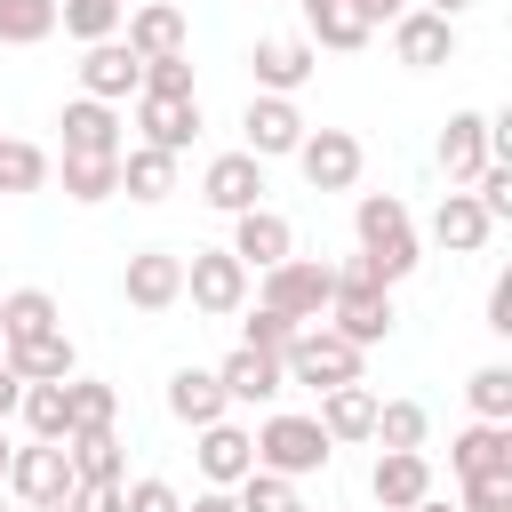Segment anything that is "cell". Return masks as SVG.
<instances>
[{
    "instance_id": "obj_1",
    "label": "cell",
    "mask_w": 512,
    "mask_h": 512,
    "mask_svg": "<svg viewBox=\"0 0 512 512\" xmlns=\"http://www.w3.org/2000/svg\"><path fill=\"white\" fill-rule=\"evenodd\" d=\"M328 296H336V264H328V256H280V264L256 272V304L288 312L296 328L328 320Z\"/></svg>"
},
{
    "instance_id": "obj_2",
    "label": "cell",
    "mask_w": 512,
    "mask_h": 512,
    "mask_svg": "<svg viewBox=\"0 0 512 512\" xmlns=\"http://www.w3.org/2000/svg\"><path fill=\"white\" fill-rule=\"evenodd\" d=\"M280 376H288V384H304V392L360 384V344H352V336H336L328 320H312V328H296V336L280 344Z\"/></svg>"
},
{
    "instance_id": "obj_3",
    "label": "cell",
    "mask_w": 512,
    "mask_h": 512,
    "mask_svg": "<svg viewBox=\"0 0 512 512\" xmlns=\"http://www.w3.org/2000/svg\"><path fill=\"white\" fill-rule=\"evenodd\" d=\"M248 440H256V464H264V472H288V480L328 472V456H336V440L320 432V416H296V408H272Z\"/></svg>"
},
{
    "instance_id": "obj_4",
    "label": "cell",
    "mask_w": 512,
    "mask_h": 512,
    "mask_svg": "<svg viewBox=\"0 0 512 512\" xmlns=\"http://www.w3.org/2000/svg\"><path fill=\"white\" fill-rule=\"evenodd\" d=\"M72 480H80V472H72L64 440H24V448L8 456V480H0V488H8L24 512H48V504L72 496Z\"/></svg>"
},
{
    "instance_id": "obj_5",
    "label": "cell",
    "mask_w": 512,
    "mask_h": 512,
    "mask_svg": "<svg viewBox=\"0 0 512 512\" xmlns=\"http://www.w3.org/2000/svg\"><path fill=\"white\" fill-rule=\"evenodd\" d=\"M392 320H400V312H392V288H376V280H360V272H344V264H336L328 328H336V336H352V344L368 352V344H384V336H392Z\"/></svg>"
},
{
    "instance_id": "obj_6",
    "label": "cell",
    "mask_w": 512,
    "mask_h": 512,
    "mask_svg": "<svg viewBox=\"0 0 512 512\" xmlns=\"http://www.w3.org/2000/svg\"><path fill=\"white\" fill-rule=\"evenodd\" d=\"M288 160L304 168V184H312V192H352V184H360V168H368V152H360V136H352V128H304V144H296Z\"/></svg>"
},
{
    "instance_id": "obj_7",
    "label": "cell",
    "mask_w": 512,
    "mask_h": 512,
    "mask_svg": "<svg viewBox=\"0 0 512 512\" xmlns=\"http://www.w3.org/2000/svg\"><path fill=\"white\" fill-rule=\"evenodd\" d=\"M184 296H192L208 320H232V312L248 304V264H240L232 248H192V256H184Z\"/></svg>"
},
{
    "instance_id": "obj_8",
    "label": "cell",
    "mask_w": 512,
    "mask_h": 512,
    "mask_svg": "<svg viewBox=\"0 0 512 512\" xmlns=\"http://www.w3.org/2000/svg\"><path fill=\"white\" fill-rule=\"evenodd\" d=\"M384 32H392V56H400L408 72H440V64H456V16H432V8L408 0Z\"/></svg>"
},
{
    "instance_id": "obj_9",
    "label": "cell",
    "mask_w": 512,
    "mask_h": 512,
    "mask_svg": "<svg viewBox=\"0 0 512 512\" xmlns=\"http://www.w3.org/2000/svg\"><path fill=\"white\" fill-rule=\"evenodd\" d=\"M304 112H296V96H248V112H240V152H256V160H288L296 144H304Z\"/></svg>"
},
{
    "instance_id": "obj_10",
    "label": "cell",
    "mask_w": 512,
    "mask_h": 512,
    "mask_svg": "<svg viewBox=\"0 0 512 512\" xmlns=\"http://www.w3.org/2000/svg\"><path fill=\"white\" fill-rule=\"evenodd\" d=\"M136 88H144V56H136L120 32L80 48V96H96V104H128Z\"/></svg>"
},
{
    "instance_id": "obj_11",
    "label": "cell",
    "mask_w": 512,
    "mask_h": 512,
    "mask_svg": "<svg viewBox=\"0 0 512 512\" xmlns=\"http://www.w3.org/2000/svg\"><path fill=\"white\" fill-rule=\"evenodd\" d=\"M248 72H256V88H264V96H296V88L320 72V48H312L304 32H272V40H256V48H248Z\"/></svg>"
},
{
    "instance_id": "obj_12",
    "label": "cell",
    "mask_w": 512,
    "mask_h": 512,
    "mask_svg": "<svg viewBox=\"0 0 512 512\" xmlns=\"http://www.w3.org/2000/svg\"><path fill=\"white\" fill-rule=\"evenodd\" d=\"M136 104V144H160V152H192V136H200V96H128Z\"/></svg>"
},
{
    "instance_id": "obj_13",
    "label": "cell",
    "mask_w": 512,
    "mask_h": 512,
    "mask_svg": "<svg viewBox=\"0 0 512 512\" xmlns=\"http://www.w3.org/2000/svg\"><path fill=\"white\" fill-rule=\"evenodd\" d=\"M120 296H128V312H168L184 296V256L176 248H136L128 272H120Z\"/></svg>"
},
{
    "instance_id": "obj_14",
    "label": "cell",
    "mask_w": 512,
    "mask_h": 512,
    "mask_svg": "<svg viewBox=\"0 0 512 512\" xmlns=\"http://www.w3.org/2000/svg\"><path fill=\"white\" fill-rule=\"evenodd\" d=\"M192 464H200V488H232V480L256 464V440H248V424H232V416L200 424V432H192Z\"/></svg>"
},
{
    "instance_id": "obj_15",
    "label": "cell",
    "mask_w": 512,
    "mask_h": 512,
    "mask_svg": "<svg viewBox=\"0 0 512 512\" xmlns=\"http://www.w3.org/2000/svg\"><path fill=\"white\" fill-rule=\"evenodd\" d=\"M368 496H376V512H408V504H424V496H432V464H424V448H376V464H368Z\"/></svg>"
},
{
    "instance_id": "obj_16",
    "label": "cell",
    "mask_w": 512,
    "mask_h": 512,
    "mask_svg": "<svg viewBox=\"0 0 512 512\" xmlns=\"http://www.w3.org/2000/svg\"><path fill=\"white\" fill-rule=\"evenodd\" d=\"M200 200H208L216 216L256 208V200H264V160H256V152H216V160L200 168Z\"/></svg>"
},
{
    "instance_id": "obj_17",
    "label": "cell",
    "mask_w": 512,
    "mask_h": 512,
    "mask_svg": "<svg viewBox=\"0 0 512 512\" xmlns=\"http://www.w3.org/2000/svg\"><path fill=\"white\" fill-rule=\"evenodd\" d=\"M216 384H224V400H232V408H272V400L288 392V376H280V352H248V344H232V352H224Z\"/></svg>"
},
{
    "instance_id": "obj_18",
    "label": "cell",
    "mask_w": 512,
    "mask_h": 512,
    "mask_svg": "<svg viewBox=\"0 0 512 512\" xmlns=\"http://www.w3.org/2000/svg\"><path fill=\"white\" fill-rule=\"evenodd\" d=\"M232 256L248 264V272H264V264H280V256H296V224L280 216V208H240L232 216Z\"/></svg>"
},
{
    "instance_id": "obj_19",
    "label": "cell",
    "mask_w": 512,
    "mask_h": 512,
    "mask_svg": "<svg viewBox=\"0 0 512 512\" xmlns=\"http://www.w3.org/2000/svg\"><path fill=\"white\" fill-rule=\"evenodd\" d=\"M56 128H64V152H120L128 144V120H120V104H96V96H72L64 112H56Z\"/></svg>"
},
{
    "instance_id": "obj_20",
    "label": "cell",
    "mask_w": 512,
    "mask_h": 512,
    "mask_svg": "<svg viewBox=\"0 0 512 512\" xmlns=\"http://www.w3.org/2000/svg\"><path fill=\"white\" fill-rule=\"evenodd\" d=\"M120 40H128L136 56H176V48L192 40L184 0H144V8H128V16H120Z\"/></svg>"
},
{
    "instance_id": "obj_21",
    "label": "cell",
    "mask_w": 512,
    "mask_h": 512,
    "mask_svg": "<svg viewBox=\"0 0 512 512\" xmlns=\"http://www.w3.org/2000/svg\"><path fill=\"white\" fill-rule=\"evenodd\" d=\"M488 232H496V224H488V208H480L464 184H448V192H440V208H432V240H440L448 256H480V248H488Z\"/></svg>"
},
{
    "instance_id": "obj_22",
    "label": "cell",
    "mask_w": 512,
    "mask_h": 512,
    "mask_svg": "<svg viewBox=\"0 0 512 512\" xmlns=\"http://www.w3.org/2000/svg\"><path fill=\"white\" fill-rule=\"evenodd\" d=\"M0 360H8L24 384H64V376H80V352H72L64 328H40V336H24V344H0Z\"/></svg>"
},
{
    "instance_id": "obj_23",
    "label": "cell",
    "mask_w": 512,
    "mask_h": 512,
    "mask_svg": "<svg viewBox=\"0 0 512 512\" xmlns=\"http://www.w3.org/2000/svg\"><path fill=\"white\" fill-rule=\"evenodd\" d=\"M168 416L184 424V432H200V424H216V416H232V400H224V384H216V368H176L168 376Z\"/></svg>"
},
{
    "instance_id": "obj_24",
    "label": "cell",
    "mask_w": 512,
    "mask_h": 512,
    "mask_svg": "<svg viewBox=\"0 0 512 512\" xmlns=\"http://www.w3.org/2000/svg\"><path fill=\"white\" fill-rule=\"evenodd\" d=\"M480 168H488V112H448V128H440V176L472 184Z\"/></svg>"
},
{
    "instance_id": "obj_25",
    "label": "cell",
    "mask_w": 512,
    "mask_h": 512,
    "mask_svg": "<svg viewBox=\"0 0 512 512\" xmlns=\"http://www.w3.org/2000/svg\"><path fill=\"white\" fill-rule=\"evenodd\" d=\"M448 472L456 480H472V472H512V424H464L456 440H448Z\"/></svg>"
},
{
    "instance_id": "obj_26",
    "label": "cell",
    "mask_w": 512,
    "mask_h": 512,
    "mask_svg": "<svg viewBox=\"0 0 512 512\" xmlns=\"http://www.w3.org/2000/svg\"><path fill=\"white\" fill-rule=\"evenodd\" d=\"M320 432H328L336 448L368 440V432H376V392H368V384H328V392H320Z\"/></svg>"
},
{
    "instance_id": "obj_27",
    "label": "cell",
    "mask_w": 512,
    "mask_h": 512,
    "mask_svg": "<svg viewBox=\"0 0 512 512\" xmlns=\"http://www.w3.org/2000/svg\"><path fill=\"white\" fill-rule=\"evenodd\" d=\"M120 192L128 200H168L176 192V152H160V144H120Z\"/></svg>"
},
{
    "instance_id": "obj_28",
    "label": "cell",
    "mask_w": 512,
    "mask_h": 512,
    "mask_svg": "<svg viewBox=\"0 0 512 512\" xmlns=\"http://www.w3.org/2000/svg\"><path fill=\"white\" fill-rule=\"evenodd\" d=\"M16 416H24L32 440H72V376H64V384H24Z\"/></svg>"
},
{
    "instance_id": "obj_29",
    "label": "cell",
    "mask_w": 512,
    "mask_h": 512,
    "mask_svg": "<svg viewBox=\"0 0 512 512\" xmlns=\"http://www.w3.org/2000/svg\"><path fill=\"white\" fill-rule=\"evenodd\" d=\"M64 456H72L80 480H128V456H120V432H112V424H80V432L64 440Z\"/></svg>"
},
{
    "instance_id": "obj_30",
    "label": "cell",
    "mask_w": 512,
    "mask_h": 512,
    "mask_svg": "<svg viewBox=\"0 0 512 512\" xmlns=\"http://www.w3.org/2000/svg\"><path fill=\"white\" fill-rule=\"evenodd\" d=\"M120 192V152L104 160V152H64V200H80V208H104Z\"/></svg>"
},
{
    "instance_id": "obj_31",
    "label": "cell",
    "mask_w": 512,
    "mask_h": 512,
    "mask_svg": "<svg viewBox=\"0 0 512 512\" xmlns=\"http://www.w3.org/2000/svg\"><path fill=\"white\" fill-rule=\"evenodd\" d=\"M40 328H64L56 296H48V288H8V296H0V344H24V336H40Z\"/></svg>"
},
{
    "instance_id": "obj_32",
    "label": "cell",
    "mask_w": 512,
    "mask_h": 512,
    "mask_svg": "<svg viewBox=\"0 0 512 512\" xmlns=\"http://www.w3.org/2000/svg\"><path fill=\"white\" fill-rule=\"evenodd\" d=\"M296 8H304L312 40H320V48H336V56H352V48H368V40H376V32H368V24H360L344 0H296Z\"/></svg>"
},
{
    "instance_id": "obj_33",
    "label": "cell",
    "mask_w": 512,
    "mask_h": 512,
    "mask_svg": "<svg viewBox=\"0 0 512 512\" xmlns=\"http://www.w3.org/2000/svg\"><path fill=\"white\" fill-rule=\"evenodd\" d=\"M352 232H360V248H384V240H400V232H416V224H408V200H400V192H360Z\"/></svg>"
},
{
    "instance_id": "obj_34",
    "label": "cell",
    "mask_w": 512,
    "mask_h": 512,
    "mask_svg": "<svg viewBox=\"0 0 512 512\" xmlns=\"http://www.w3.org/2000/svg\"><path fill=\"white\" fill-rule=\"evenodd\" d=\"M464 400H472L480 424H512V368H504V360L472 368V376H464Z\"/></svg>"
},
{
    "instance_id": "obj_35",
    "label": "cell",
    "mask_w": 512,
    "mask_h": 512,
    "mask_svg": "<svg viewBox=\"0 0 512 512\" xmlns=\"http://www.w3.org/2000/svg\"><path fill=\"white\" fill-rule=\"evenodd\" d=\"M424 432H432V416H424V400H376V448H424Z\"/></svg>"
},
{
    "instance_id": "obj_36",
    "label": "cell",
    "mask_w": 512,
    "mask_h": 512,
    "mask_svg": "<svg viewBox=\"0 0 512 512\" xmlns=\"http://www.w3.org/2000/svg\"><path fill=\"white\" fill-rule=\"evenodd\" d=\"M120 16H128V0H56V24H64L80 48H88V40H112Z\"/></svg>"
},
{
    "instance_id": "obj_37",
    "label": "cell",
    "mask_w": 512,
    "mask_h": 512,
    "mask_svg": "<svg viewBox=\"0 0 512 512\" xmlns=\"http://www.w3.org/2000/svg\"><path fill=\"white\" fill-rule=\"evenodd\" d=\"M56 32V0H0V48H40Z\"/></svg>"
},
{
    "instance_id": "obj_38",
    "label": "cell",
    "mask_w": 512,
    "mask_h": 512,
    "mask_svg": "<svg viewBox=\"0 0 512 512\" xmlns=\"http://www.w3.org/2000/svg\"><path fill=\"white\" fill-rule=\"evenodd\" d=\"M232 504H240V512H288V504H296V480H288V472L248 464V472L232 480Z\"/></svg>"
},
{
    "instance_id": "obj_39",
    "label": "cell",
    "mask_w": 512,
    "mask_h": 512,
    "mask_svg": "<svg viewBox=\"0 0 512 512\" xmlns=\"http://www.w3.org/2000/svg\"><path fill=\"white\" fill-rule=\"evenodd\" d=\"M48 184V152L24 136H0V192H40Z\"/></svg>"
},
{
    "instance_id": "obj_40",
    "label": "cell",
    "mask_w": 512,
    "mask_h": 512,
    "mask_svg": "<svg viewBox=\"0 0 512 512\" xmlns=\"http://www.w3.org/2000/svg\"><path fill=\"white\" fill-rule=\"evenodd\" d=\"M464 192L488 208V224H512V160H488V168H480Z\"/></svg>"
},
{
    "instance_id": "obj_41",
    "label": "cell",
    "mask_w": 512,
    "mask_h": 512,
    "mask_svg": "<svg viewBox=\"0 0 512 512\" xmlns=\"http://www.w3.org/2000/svg\"><path fill=\"white\" fill-rule=\"evenodd\" d=\"M112 416H120V392L104 376H72V432L80 424H112Z\"/></svg>"
},
{
    "instance_id": "obj_42",
    "label": "cell",
    "mask_w": 512,
    "mask_h": 512,
    "mask_svg": "<svg viewBox=\"0 0 512 512\" xmlns=\"http://www.w3.org/2000/svg\"><path fill=\"white\" fill-rule=\"evenodd\" d=\"M240 312H248V304H240ZM288 336H296V320H288V312H272V304H256V312L240 320V344H248V352H280Z\"/></svg>"
},
{
    "instance_id": "obj_43",
    "label": "cell",
    "mask_w": 512,
    "mask_h": 512,
    "mask_svg": "<svg viewBox=\"0 0 512 512\" xmlns=\"http://www.w3.org/2000/svg\"><path fill=\"white\" fill-rule=\"evenodd\" d=\"M120 512H184V496H176V480L144 472V480H120Z\"/></svg>"
},
{
    "instance_id": "obj_44",
    "label": "cell",
    "mask_w": 512,
    "mask_h": 512,
    "mask_svg": "<svg viewBox=\"0 0 512 512\" xmlns=\"http://www.w3.org/2000/svg\"><path fill=\"white\" fill-rule=\"evenodd\" d=\"M144 96H192V56H144Z\"/></svg>"
},
{
    "instance_id": "obj_45",
    "label": "cell",
    "mask_w": 512,
    "mask_h": 512,
    "mask_svg": "<svg viewBox=\"0 0 512 512\" xmlns=\"http://www.w3.org/2000/svg\"><path fill=\"white\" fill-rule=\"evenodd\" d=\"M456 512H512V472H472Z\"/></svg>"
},
{
    "instance_id": "obj_46",
    "label": "cell",
    "mask_w": 512,
    "mask_h": 512,
    "mask_svg": "<svg viewBox=\"0 0 512 512\" xmlns=\"http://www.w3.org/2000/svg\"><path fill=\"white\" fill-rule=\"evenodd\" d=\"M64 512H120V480H72Z\"/></svg>"
},
{
    "instance_id": "obj_47",
    "label": "cell",
    "mask_w": 512,
    "mask_h": 512,
    "mask_svg": "<svg viewBox=\"0 0 512 512\" xmlns=\"http://www.w3.org/2000/svg\"><path fill=\"white\" fill-rule=\"evenodd\" d=\"M488 336H512V272L488 280Z\"/></svg>"
},
{
    "instance_id": "obj_48",
    "label": "cell",
    "mask_w": 512,
    "mask_h": 512,
    "mask_svg": "<svg viewBox=\"0 0 512 512\" xmlns=\"http://www.w3.org/2000/svg\"><path fill=\"white\" fill-rule=\"evenodd\" d=\"M344 8H352V16H360V24H368V32H376V24H392V16H400V8H408V0H344Z\"/></svg>"
},
{
    "instance_id": "obj_49",
    "label": "cell",
    "mask_w": 512,
    "mask_h": 512,
    "mask_svg": "<svg viewBox=\"0 0 512 512\" xmlns=\"http://www.w3.org/2000/svg\"><path fill=\"white\" fill-rule=\"evenodd\" d=\"M16 400H24V376H16V368H8V360H0V424H8V416H16Z\"/></svg>"
},
{
    "instance_id": "obj_50",
    "label": "cell",
    "mask_w": 512,
    "mask_h": 512,
    "mask_svg": "<svg viewBox=\"0 0 512 512\" xmlns=\"http://www.w3.org/2000/svg\"><path fill=\"white\" fill-rule=\"evenodd\" d=\"M184 512H240V504H232V488H200Z\"/></svg>"
},
{
    "instance_id": "obj_51",
    "label": "cell",
    "mask_w": 512,
    "mask_h": 512,
    "mask_svg": "<svg viewBox=\"0 0 512 512\" xmlns=\"http://www.w3.org/2000/svg\"><path fill=\"white\" fill-rule=\"evenodd\" d=\"M416 8H432V16H464L472 0H416Z\"/></svg>"
},
{
    "instance_id": "obj_52",
    "label": "cell",
    "mask_w": 512,
    "mask_h": 512,
    "mask_svg": "<svg viewBox=\"0 0 512 512\" xmlns=\"http://www.w3.org/2000/svg\"><path fill=\"white\" fill-rule=\"evenodd\" d=\"M408 512H456V504H440V496H424V504H408Z\"/></svg>"
},
{
    "instance_id": "obj_53",
    "label": "cell",
    "mask_w": 512,
    "mask_h": 512,
    "mask_svg": "<svg viewBox=\"0 0 512 512\" xmlns=\"http://www.w3.org/2000/svg\"><path fill=\"white\" fill-rule=\"evenodd\" d=\"M8 456H16V448H8V424H0V480H8Z\"/></svg>"
},
{
    "instance_id": "obj_54",
    "label": "cell",
    "mask_w": 512,
    "mask_h": 512,
    "mask_svg": "<svg viewBox=\"0 0 512 512\" xmlns=\"http://www.w3.org/2000/svg\"><path fill=\"white\" fill-rule=\"evenodd\" d=\"M288 512H312V504H288Z\"/></svg>"
},
{
    "instance_id": "obj_55",
    "label": "cell",
    "mask_w": 512,
    "mask_h": 512,
    "mask_svg": "<svg viewBox=\"0 0 512 512\" xmlns=\"http://www.w3.org/2000/svg\"><path fill=\"white\" fill-rule=\"evenodd\" d=\"M0 512H8V488H0Z\"/></svg>"
},
{
    "instance_id": "obj_56",
    "label": "cell",
    "mask_w": 512,
    "mask_h": 512,
    "mask_svg": "<svg viewBox=\"0 0 512 512\" xmlns=\"http://www.w3.org/2000/svg\"><path fill=\"white\" fill-rule=\"evenodd\" d=\"M48 512H64V504H48Z\"/></svg>"
}]
</instances>
